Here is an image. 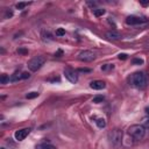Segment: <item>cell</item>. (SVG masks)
<instances>
[{
  "label": "cell",
  "instance_id": "1",
  "mask_svg": "<svg viewBox=\"0 0 149 149\" xmlns=\"http://www.w3.org/2000/svg\"><path fill=\"white\" fill-rule=\"evenodd\" d=\"M129 84L135 88H144L148 84V76L144 72H135L129 78Z\"/></svg>",
  "mask_w": 149,
  "mask_h": 149
},
{
  "label": "cell",
  "instance_id": "2",
  "mask_svg": "<svg viewBox=\"0 0 149 149\" xmlns=\"http://www.w3.org/2000/svg\"><path fill=\"white\" fill-rule=\"evenodd\" d=\"M128 134L134 140H142L146 135V128L142 125H132L128 128Z\"/></svg>",
  "mask_w": 149,
  "mask_h": 149
},
{
  "label": "cell",
  "instance_id": "3",
  "mask_svg": "<svg viewBox=\"0 0 149 149\" xmlns=\"http://www.w3.org/2000/svg\"><path fill=\"white\" fill-rule=\"evenodd\" d=\"M44 62H45V58H44L43 56H41V55L35 56V57H33V58L28 62V69H29L30 71L35 72V71H37L38 69L42 68V65L44 64Z\"/></svg>",
  "mask_w": 149,
  "mask_h": 149
},
{
  "label": "cell",
  "instance_id": "4",
  "mask_svg": "<svg viewBox=\"0 0 149 149\" xmlns=\"http://www.w3.org/2000/svg\"><path fill=\"white\" fill-rule=\"evenodd\" d=\"M108 136H109L111 143H112L114 147H119V146L121 144V142H122V132H121L120 129H118V128L113 129V130L108 134Z\"/></svg>",
  "mask_w": 149,
  "mask_h": 149
},
{
  "label": "cell",
  "instance_id": "5",
  "mask_svg": "<svg viewBox=\"0 0 149 149\" xmlns=\"http://www.w3.org/2000/svg\"><path fill=\"white\" fill-rule=\"evenodd\" d=\"M78 59L81 62H92L95 59V52L91 50H84L78 55Z\"/></svg>",
  "mask_w": 149,
  "mask_h": 149
},
{
  "label": "cell",
  "instance_id": "6",
  "mask_svg": "<svg viewBox=\"0 0 149 149\" xmlns=\"http://www.w3.org/2000/svg\"><path fill=\"white\" fill-rule=\"evenodd\" d=\"M64 76H65V78H66L70 83H72V84H74V83H77V81H78L77 72H76L74 70L70 69V68L64 69Z\"/></svg>",
  "mask_w": 149,
  "mask_h": 149
},
{
  "label": "cell",
  "instance_id": "7",
  "mask_svg": "<svg viewBox=\"0 0 149 149\" xmlns=\"http://www.w3.org/2000/svg\"><path fill=\"white\" fill-rule=\"evenodd\" d=\"M144 22H147L146 17H141V16H136V15H130V16H128L126 19V23L130 24V26L141 24V23H144Z\"/></svg>",
  "mask_w": 149,
  "mask_h": 149
},
{
  "label": "cell",
  "instance_id": "8",
  "mask_svg": "<svg viewBox=\"0 0 149 149\" xmlns=\"http://www.w3.org/2000/svg\"><path fill=\"white\" fill-rule=\"evenodd\" d=\"M29 133H30V128L19 129V130H16V132H15L14 137H15V140H16V141H23V140L28 136V134H29Z\"/></svg>",
  "mask_w": 149,
  "mask_h": 149
},
{
  "label": "cell",
  "instance_id": "9",
  "mask_svg": "<svg viewBox=\"0 0 149 149\" xmlns=\"http://www.w3.org/2000/svg\"><path fill=\"white\" fill-rule=\"evenodd\" d=\"M105 86H106V84L102 80H93L90 83V87L93 90H102V88H105Z\"/></svg>",
  "mask_w": 149,
  "mask_h": 149
},
{
  "label": "cell",
  "instance_id": "10",
  "mask_svg": "<svg viewBox=\"0 0 149 149\" xmlns=\"http://www.w3.org/2000/svg\"><path fill=\"white\" fill-rule=\"evenodd\" d=\"M106 37L108 38V40H120V34L119 33H116V31H114V30H111V31H107L106 33Z\"/></svg>",
  "mask_w": 149,
  "mask_h": 149
},
{
  "label": "cell",
  "instance_id": "11",
  "mask_svg": "<svg viewBox=\"0 0 149 149\" xmlns=\"http://www.w3.org/2000/svg\"><path fill=\"white\" fill-rule=\"evenodd\" d=\"M10 81H19L22 79V72L21 71H15L10 77H9Z\"/></svg>",
  "mask_w": 149,
  "mask_h": 149
},
{
  "label": "cell",
  "instance_id": "12",
  "mask_svg": "<svg viewBox=\"0 0 149 149\" xmlns=\"http://www.w3.org/2000/svg\"><path fill=\"white\" fill-rule=\"evenodd\" d=\"M42 40L43 41H52V35L49 33V31H45V30H43L42 31Z\"/></svg>",
  "mask_w": 149,
  "mask_h": 149
},
{
  "label": "cell",
  "instance_id": "13",
  "mask_svg": "<svg viewBox=\"0 0 149 149\" xmlns=\"http://www.w3.org/2000/svg\"><path fill=\"white\" fill-rule=\"evenodd\" d=\"M36 149H56V147H54L52 144H48V143H41L36 147Z\"/></svg>",
  "mask_w": 149,
  "mask_h": 149
},
{
  "label": "cell",
  "instance_id": "14",
  "mask_svg": "<svg viewBox=\"0 0 149 149\" xmlns=\"http://www.w3.org/2000/svg\"><path fill=\"white\" fill-rule=\"evenodd\" d=\"M95 123H97V126H98L99 128H105V127H106V121H105V119H102V118L97 119V120H95Z\"/></svg>",
  "mask_w": 149,
  "mask_h": 149
},
{
  "label": "cell",
  "instance_id": "15",
  "mask_svg": "<svg viewBox=\"0 0 149 149\" xmlns=\"http://www.w3.org/2000/svg\"><path fill=\"white\" fill-rule=\"evenodd\" d=\"M106 13V10L104 9V8H94L93 9V14L95 15V16H101V15H104Z\"/></svg>",
  "mask_w": 149,
  "mask_h": 149
},
{
  "label": "cell",
  "instance_id": "16",
  "mask_svg": "<svg viewBox=\"0 0 149 149\" xmlns=\"http://www.w3.org/2000/svg\"><path fill=\"white\" fill-rule=\"evenodd\" d=\"M144 128H147V129H149V116H144L143 119H142V123H141Z\"/></svg>",
  "mask_w": 149,
  "mask_h": 149
},
{
  "label": "cell",
  "instance_id": "17",
  "mask_svg": "<svg viewBox=\"0 0 149 149\" xmlns=\"http://www.w3.org/2000/svg\"><path fill=\"white\" fill-rule=\"evenodd\" d=\"M36 97H38V92H30V93L26 94V98L27 99H34Z\"/></svg>",
  "mask_w": 149,
  "mask_h": 149
},
{
  "label": "cell",
  "instance_id": "18",
  "mask_svg": "<svg viewBox=\"0 0 149 149\" xmlns=\"http://www.w3.org/2000/svg\"><path fill=\"white\" fill-rule=\"evenodd\" d=\"M0 81H1V84H7V81H10V79H9V77L7 74H2Z\"/></svg>",
  "mask_w": 149,
  "mask_h": 149
},
{
  "label": "cell",
  "instance_id": "19",
  "mask_svg": "<svg viewBox=\"0 0 149 149\" xmlns=\"http://www.w3.org/2000/svg\"><path fill=\"white\" fill-rule=\"evenodd\" d=\"M102 100H104V97L102 95H97V97H94L93 98V102L94 104H99V102H102Z\"/></svg>",
  "mask_w": 149,
  "mask_h": 149
},
{
  "label": "cell",
  "instance_id": "20",
  "mask_svg": "<svg viewBox=\"0 0 149 149\" xmlns=\"http://www.w3.org/2000/svg\"><path fill=\"white\" fill-rule=\"evenodd\" d=\"M65 34V30L63 28H58L56 29V36H63Z\"/></svg>",
  "mask_w": 149,
  "mask_h": 149
},
{
  "label": "cell",
  "instance_id": "21",
  "mask_svg": "<svg viewBox=\"0 0 149 149\" xmlns=\"http://www.w3.org/2000/svg\"><path fill=\"white\" fill-rule=\"evenodd\" d=\"M27 5H28V2H19V3H16V8H17V9H22V8H24Z\"/></svg>",
  "mask_w": 149,
  "mask_h": 149
},
{
  "label": "cell",
  "instance_id": "22",
  "mask_svg": "<svg viewBox=\"0 0 149 149\" xmlns=\"http://www.w3.org/2000/svg\"><path fill=\"white\" fill-rule=\"evenodd\" d=\"M12 16H13V10L7 9V10H6V15H5V17L8 19V17H12Z\"/></svg>",
  "mask_w": 149,
  "mask_h": 149
},
{
  "label": "cell",
  "instance_id": "23",
  "mask_svg": "<svg viewBox=\"0 0 149 149\" xmlns=\"http://www.w3.org/2000/svg\"><path fill=\"white\" fill-rule=\"evenodd\" d=\"M133 63L134 64H143V59H141V58H134L133 59Z\"/></svg>",
  "mask_w": 149,
  "mask_h": 149
},
{
  "label": "cell",
  "instance_id": "24",
  "mask_svg": "<svg viewBox=\"0 0 149 149\" xmlns=\"http://www.w3.org/2000/svg\"><path fill=\"white\" fill-rule=\"evenodd\" d=\"M113 68H114L113 64H112V65H111V64H105L104 66H101V70L105 71V70H107V69H113Z\"/></svg>",
  "mask_w": 149,
  "mask_h": 149
},
{
  "label": "cell",
  "instance_id": "25",
  "mask_svg": "<svg viewBox=\"0 0 149 149\" xmlns=\"http://www.w3.org/2000/svg\"><path fill=\"white\" fill-rule=\"evenodd\" d=\"M127 58V55L126 54H120L119 55V59H126Z\"/></svg>",
  "mask_w": 149,
  "mask_h": 149
},
{
  "label": "cell",
  "instance_id": "26",
  "mask_svg": "<svg viewBox=\"0 0 149 149\" xmlns=\"http://www.w3.org/2000/svg\"><path fill=\"white\" fill-rule=\"evenodd\" d=\"M17 52H20V54H27V52H28V50H27V49H19V50H17Z\"/></svg>",
  "mask_w": 149,
  "mask_h": 149
},
{
  "label": "cell",
  "instance_id": "27",
  "mask_svg": "<svg viewBox=\"0 0 149 149\" xmlns=\"http://www.w3.org/2000/svg\"><path fill=\"white\" fill-rule=\"evenodd\" d=\"M79 71H80V72H90L91 70H90V69H79Z\"/></svg>",
  "mask_w": 149,
  "mask_h": 149
},
{
  "label": "cell",
  "instance_id": "28",
  "mask_svg": "<svg viewBox=\"0 0 149 149\" xmlns=\"http://www.w3.org/2000/svg\"><path fill=\"white\" fill-rule=\"evenodd\" d=\"M140 3L143 6H147V5H149V1H140Z\"/></svg>",
  "mask_w": 149,
  "mask_h": 149
},
{
  "label": "cell",
  "instance_id": "29",
  "mask_svg": "<svg viewBox=\"0 0 149 149\" xmlns=\"http://www.w3.org/2000/svg\"><path fill=\"white\" fill-rule=\"evenodd\" d=\"M146 111H147V113H149V107H147V108H146Z\"/></svg>",
  "mask_w": 149,
  "mask_h": 149
},
{
  "label": "cell",
  "instance_id": "30",
  "mask_svg": "<svg viewBox=\"0 0 149 149\" xmlns=\"http://www.w3.org/2000/svg\"><path fill=\"white\" fill-rule=\"evenodd\" d=\"M1 149H5V148H1Z\"/></svg>",
  "mask_w": 149,
  "mask_h": 149
}]
</instances>
